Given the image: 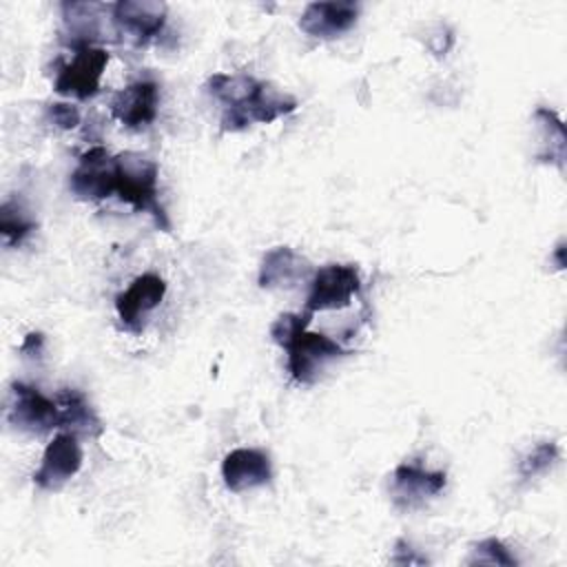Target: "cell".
Wrapping results in <instances>:
<instances>
[{"instance_id": "obj_1", "label": "cell", "mask_w": 567, "mask_h": 567, "mask_svg": "<svg viewBox=\"0 0 567 567\" xmlns=\"http://www.w3.org/2000/svg\"><path fill=\"white\" fill-rule=\"evenodd\" d=\"M208 91L224 104V131H241L255 122L268 124L297 109L292 95L244 73H215L208 78Z\"/></svg>"}, {"instance_id": "obj_2", "label": "cell", "mask_w": 567, "mask_h": 567, "mask_svg": "<svg viewBox=\"0 0 567 567\" xmlns=\"http://www.w3.org/2000/svg\"><path fill=\"white\" fill-rule=\"evenodd\" d=\"M308 312L303 315H279L270 326V337L277 346L288 352V372L301 385H312L330 361H337L346 350L321 332H310Z\"/></svg>"}, {"instance_id": "obj_3", "label": "cell", "mask_w": 567, "mask_h": 567, "mask_svg": "<svg viewBox=\"0 0 567 567\" xmlns=\"http://www.w3.org/2000/svg\"><path fill=\"white\" fill-rule=\"evenodd\" d=\"M113 162L117 197L140 213H151L155 224L162 230H168L171 224L157 199V164L133 151L117 153Z\"/></svg>"}, {"instance_id": "obj_4", "label": "cell", "mask_w": 567, "mask_h": 567, "mask_svg": "<svg viewBox=\"0 0 567 567\" xmlns=\"http://www.w3.org/2000/svg\"><path fill=\"white\" fill-rule=\"evenodd\" d=\"M7 421L29 434H47L60 427V408L55 399L44 396L38 388L13 381L7 403Z\"/></svg>"}, {"instance_id": "obj_5", "label": "cell", "mask_w": 567, "mask_h": 567, "mask_svg": "<svg viewBox=\"0 0 567 567\" xmlns=\"http://www.w3.org/2000/svg\"><path fill=\"white\" fill-rule=\"evenodd\" d=\"M361 290V277L352 264H328L319 268L310 279V292L306 299V312H323L346 308Z\"/></svg>"}, {"instance_id": "obj_6", "label": "cell", "mask_w": 567, "mask_h": 567, "mask_svg": "<svg viewBox=\"0 0 567 567\" xmlns=\"http://www.w3.org/2000/svg\"><path fill=\"white\" fill-rule=\"evenodd\" d=\"M106 64H109V53L104 49L100 47L75 49L73 60L60 66L53 89L60 95L89 100L100 91V80Z\"/></svg>"}, {"instance_id": "obj_7", "label": "cell", "mask_w": 567, "mask_h": 567, "mask_svg": "<svg viewBox=\"0 0 567 567\" xmlns=\"http://www.w3.org/2000/svg\"><path fill=\"white\" fill-rule=\"evenodd\" d=\"M166 295V281L155 272H144L131 281L126 290L115 297V310L120 326L126 332L140 334L146 326L148 312H153Z\"/></svg>"}, {"instance_id": "obj_8", "label": "cell", "mask_w": 567, "mask_h": 567, "mask_svg": "<svg viewBox=\"0 0 567 567\" xmlns=\"http://www.w3.org/2000/svg\"><path fill=\"white\" fill-rule=\"evenodd\" d=\"M115 155L104 146H93L80 155L75 171L71 173L69 186L78 199H104L115 193Z\"/></svg>"}, {"instance_id": "obj_9", "label": "cell", "mask_w": 567, "mask_h": 567, "mask_svg": "<svg viewBox=\"0 0 567 567\" xmlns=\"http://www.w3.org/2000/svg\"><path fill=\"white\" fill-rule=\"evenodd\" d=\"M82 467V447L78 434L60 432L47 445L40 467L33 472V483L40 489H60Z\"/></svg>"}, {"instance_id": "obj_10", "label": "cell", "mask_w": 567, "mask_h": 567, "mask_svg": "<svg viewBox=\"0 0 567 567\" xmlns=\"http://www.w3.org/2000/svg\"><path fill=\"white\" fill-rule=\"evenodd\" d=\"M159 89L153 80H137L111 97V115L126 128H144L157 115Z\"/></svg>"}, {"instance_id": "obj_11", "label": "cell", "mask_w": 567, "mask_h": 567, "mask_svg": "<svg viewBox=\"0 0 567 567\" xmlns=\"http://www.w3.org/2000/svg\"><path fill=\"white\" fill-rule=\"evenodd\" d=\"M113 22L135 40V44H146L155 38L166 22V4L155 0H120L111 4Z\"/></svg>"}, {"instance_id": "obj_12", "label": "cell", "mask_w": 567, "mask_h": 567, "mask_svg": "<svg viewBox=\"0 0 567 567\" xmlns=\"http://www.w3.org/2000/svg\"><path fill=\"white\" fill-rule=\"evenodd\" d=\"M357 18H359L357 2H348V0L310 2L299 18V29L310 38L332 40L346 33L348 29H352Z\"/></svg>"}, {"instance_id": "obj_13", "label": "cell", "mask_w": 567, "mask_h": 567, "mask_svg": "<svg viewBox=\"0 0 567 567\" xmlns=\"http://www.w3.org/2000/svg\"><path fill=\"white\" fill-rule=\"evenodd\" d=\"M445 487V472H432L416 463H401L392 474V498L399 507L412 509Z\"/></svg>"}, {"instance_id": "obj_14", "label": "cell", "mask_w": 567, "mask_h": 567, "mask_svg": "<svg viewBox=\"0 0 567 567\" xmlns=\"http://www.w3.org/2000/svg\"><path fill=\"white\" fill-rule=\"evenodd\" d=\"M270 476V458L261 450L237 447L224 456L221 478L230 492H246L266 485Z\"/></svg>"}, {"instance_id": "obj_15", "label": "cell", "mask_w": 567, "mask_h": 567, "mask_svg": "<svg viewBox=\"0 0 567 567\" xmlns=\"http://www.w3.org/2000/svg\"><path fill=\"white\" fill-rule=\"evenodd\" d=\"M308 272V261L288 246L270 248L259 266V286L279 288L292 286Z\"/></svg>"}, {"instance_id": "obj_16", "label": "cell", "mask_w": 567, "mask_h": 567, "mask_svg": "<svg viewBox=\"0 0 567 567\" xmlns=\"http://www.w3.org/2000/svg\"><path fill=\"white\" fill-rule=\"evenodd\" d=\"M62 18L69 33V44L73 49L82 47H95L93 42L100 35V13L109 7L97 2H62Z\"/></svg>"}, {"instance_id": "obj_17", "label": "cell", "mask_w": 567, "mask_h": 567, "mask_svg": "<svg viewBox=\"0 0 567 567\" xmlns=\"http://www.w3.org/2000/svg\"><path fill=\"white\" fill-rule=\"evenodd\" d=\"M55 401L60 408V430L86 436H97L102 432L97 414L80 390L64 388L55 394Z\"/></svg>"}, {"instance_id": "obj_18", "label": "cell", "mask_w": 567, "mask_h": 567, "mask_svg": "<svg viewBox=\"0 0 567 567\" xmlns=\"http://www.w3.org/2000/svg\"><path fill=\"white\" fill-rule=\"evenodd\" d=\"M534 120L543 128V151L536 155L538 162L556 164L558 168L565 166V126L560 117L545 106H538L534 111Z\"/></svg>"}, {"instance_id": "obj_19", "label": "cell", "mask_w": 567, "mask_h": 567, "mask_svg": "<svg viewBox=\"0 0 567 567\" xmlns=\"http://www.w3.org/2000/svg\"><path fill=\"white\" fill-rule=\"evenodd\" d=\"M33 228L35 221L18 202H4L0 206V233L7 246H18Z\"/></svg>"}, {"instance_id": "obj_20", "label": "cell", "mask_w": 567, "mask_h": 567, "mask_svg": "<svg viewBox=\"0 0 567 567\" xmlns=\"http://www.w3.org/2000/svg\"><path fill=\"white\" fill-rule=\"evenodd\" d=\"M470 565H503V567H512L518 560L509 554V549L503 545V540L498 538H483L472 547V554L467 558Z\"/></svg>"}, {"instance_id": "obj_21", "label": "cell", "mask_w": 567, "mask_h": 567, "mask_svg": "<svg viewBox=\"0 0 567 567\" xmlns=\"http://www.w3.org/2000/svg\"><path fill=\"white\" fill-rule=\"evenodd\" d=\"M558 458V445L551 441H543L536 447H532L520 461H518V474L523 478H532L540 472H545L547 467L554 465V461Z\"/></svg>"}, {"instance_id": "obj_22", "label": "cell", "mask_w": 567, "mask_h": 567, "mask_svg": "<svg viewBox=\"0 0 567 567\" xmlns=\"http://www.w3.org/2000/svg\"><path fill=\"white\" fill-rule=\"evenodd\" d=\"M49 120L60 128H75L80 124V111L66 102H53L47 109Z\"/></svg>"}, {"instance_id": "obj_23", "label": "cell", "mask_w": 567, "mask_h": 567, "mask_svg": "<svg viewBox=\"0 0 567 567\" xmlns=\"http://www.w3.org/2000/svg\"><path fill=\"white\" fill-rule=\"evenodd\" d=\"M392 563H396V565H423V563H427V558L419 556L405 540H396V554L392 556Z\"/></svg>"}, {"instance_id": "obj_24", "label": "cell", "mask_w": 567, "mask_h": 567, "mask_svg": "<svg viewBox=\"0 0 567 567\" xmlns=\"http://www.w3.org/2000/svg\"><path fill=\"white\" fill-rule=\"evenodd\" d=\"M42 348H44V337H42V332H29V334L24 337L22 346H20V352L27 354V357H40Z\"/></svg>"}, {"instance_id": "obj_25", "label": "cell", "mask_w": 567, "mask_h": 567, "mask_svg": "<svg viewBox=\"0 0 567 567\" xmlns=\"http://www.w3.org/2000/svg\"><path fill=\"white\" fill-rule=\"evenodd\" d=\"M565 241H560L558 246H556V250H554V259H556V268H565Z\"/></svg>"}]
</instances>
